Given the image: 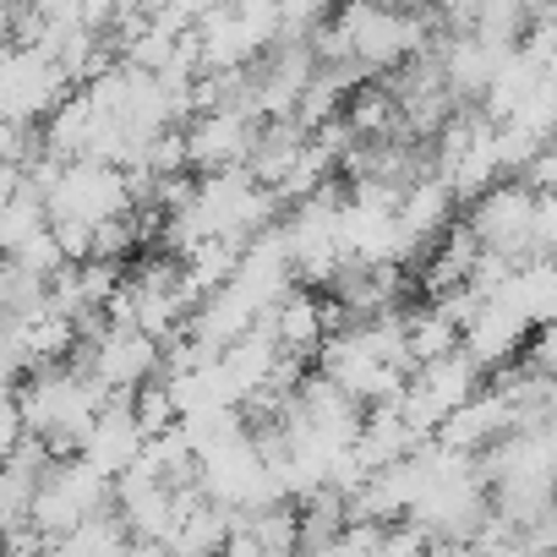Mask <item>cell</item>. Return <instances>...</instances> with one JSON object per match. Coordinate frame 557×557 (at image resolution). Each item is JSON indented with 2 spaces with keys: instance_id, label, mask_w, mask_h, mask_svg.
<instances>
[{
  "instance_id": "obj_1",
  "label": "cell",
  "mask_w": 557,
  "mask_h": 557,
  "mask_svg": "<svg viewBox=\"0 0 557 557\" xmlns=\"http://www.w3.org/2000/svg\"><path fill=\"white\" fill-rule=\"evenodd\" d=\"M361 7H388V12H410V7H421V0H361Z\"/></svg>"
}]
</instances>
